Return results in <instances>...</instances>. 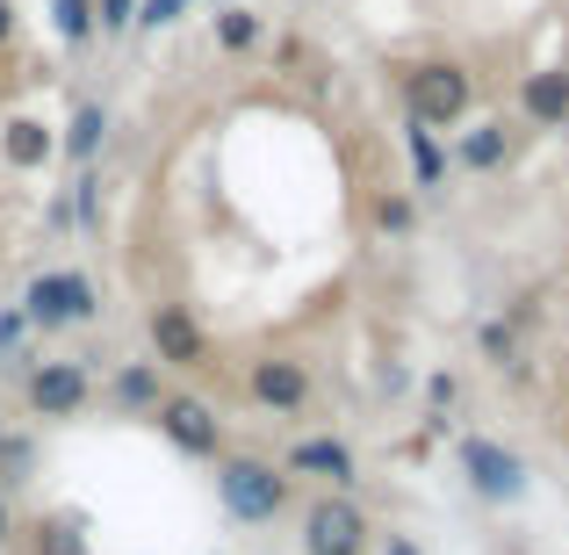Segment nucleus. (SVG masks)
Segmentation results:
<instances>
[{"label":"nucleus","mask_w":569,"mask_h":555,"mask_svg":"<svg viewBox=\"0 0 569 555\" xmlns=\"http://www.w3.org/2000/svg\"><path fill=\"white\" fill-rule=\"evenodd\" d=\"M130 22H138V0H94V37H130Z\"/></svg>","instance_id":"nucleus-24"},{"label":"nucleus","mask_w":569,"mask_h":555,"mask_svg":"<svg viewBox=\"0 0 569 555\" xmlns=\"http://www.w3.org/2000/svg\"><path fill=\"white\" fill-rule=\"evenodd\" d=\"M109 109L101 101H80V109L66 116V130H58V159H66L72 174H87V167H101V152H109Z\"/></svg>","instance_id":"nucleus-17"},{"label":"nucleus","mask_w":569,"mask_h":555,"mask_svg":"<svg viewBox=\"0 0 569 555\" xmlns=\"http://www.w3.org/2000/svg\"><path fill=\"white\" fill-rule=\"evenodd\" d=\"M476 354H483V368H490V375H512V383H527V333H519L505 310L476 325Z\"/></svg>","instance_id":"nucleus-18"},{"label":"nucleus","mask_w":569,"mask_h":555,"mask_svg":"<svg viewBox=\"0 0 569 555\" xmlns=\"http://www.w3.org/2000/svg\"><path fill=\"white\" fill-rule=\"evenodd\" d=\"M455 476L469 484L476 505H498V513H512V505L533 498V462L519 455L512 440H498V433H461L455 440Z\"/></svg>","instance_id":"nucleus-4"},{"label":"nucleus","mask_w":569,"mask_h":555,"mask_svg":"<svg viewBox=\"0 0 569 555\" xmlns=\"http://www.w3.org/2000/svg\"><path fill=\"white\" fill-rule=\"evenodd\" d=\"M447 159H455V174H476V181L505 174L512 167V123L505 116H469L455 130V145H447Z\"/></svg>","instance_id":"nucleus-12"},{"label":"nucleus","mask_w":569,"mask_h":555,"mask_svg":"<svg viewBox=\"0 0 569 555\" xmlns=\"http://www.w3.org/2000/svg\"><path fill=\"white\" fill-rule=\"evenodd\" d=\"M403 167H411V195H447V181H455L447 138L426 130V123H411V116H403Z\"/></svg>","instance_id":"nucleus-16"},{"label":"nucleus","mask_w":569,"mask_h":555,"mask_svg":"<svg viewBox=\"0 0 569 555\" xmlns=\"http://www.w3.org/2000/svg\"><path fill=\"white\" fill-rule=\"evenodd\" d=\"M144 354H152L167 375H209V368H217V339H209V325L194 318L188 304H173V296H159V304L144 310Z\"/></svg>","instance_id":"nucleus-9"},{"label":"nucleus","mask_w":569,"mask_h":555,"mask_svg":"<svg viewBox=\"0 0 569 555\" xmlns=\"http://www.w3.org/2000/svg\"><path fill=\"white\" fill-rule=\"evenodd\" d=\"M267 555H274V548H267Z\"/></svg>","instance_id":"nucleus-31"},{"label":"nucleus","mask_w":569,"mask_h":555,"mask_svg":"<svg viewBox=\"0 0 569 555\" xmlns=\"http://www.w3.org/2000/svg\"><path fill=\"white\" fill-rule=\"evenodd\" d=\"M58 159V130L43 116H8L0 123V167L8 174H43Z\"/></svg>","instance_id":"nucleus-15"},{"label":"nucleus","mask_w":569,"mask_h":555,"mask_svg":"<svg viewBox=\"0 0 569 555\" xmlns=\"http://www.w3.org/2000/svg\"><path fill=\"white\" fill-rule=\"evenodd\" d=\"M397 87H403V116L440 130V138L476 116V72L461 58H411V66H397Z\"/></svg>","instance_id":"nucleus-3"},{"label":"nucleus","mask_w":569,"mask_h":555,"mask_svg":"<svg viewBox=\"0 0 569 555\" xmlns=\"http://www.w3.org/2000/svg\"><path fill=\"white\" fill-rule=\"evenodd\" d=\"M22 542V513H14V490L0 484V548H14Z\"/></svg>","instance_id":"nucleus-28"},{"label":"nucleus","mask_w":569,"mask_h":555,"mask_svg":"<svg viewBox=\"0 0 569 555\" xmlns=\"http://www.w3.org/2000/svg\"><path fill=\"white\" fill-rule=\"evenodd\" d=\"M209 484H217V513L231 519V527H281V519H296V505H303V490L281 476L274 455H246V447H223L217 462H209Z\"/></svg>","instance_id":"nucleus-1"},{"label":"nucleus","mask_w":569,"mask_h":555,"mask_svg":"<svg viewBox=\"0 0 569 555\" xmlns=\"http://www.w3.org/2000/svg\"><path fill=\"white\" fill-rule=\"evenodd\" d=\"M194 8V0H138V22L130 29H144V37H159V29H173L181 14Z\"/></svg>","instance_id":"nucleus-25"},{"label":"nucleus","mask_w":569,"mask_h":555,"mask_svg":"<svg viewBox=\"0 0 569 555\" xmlns=\"http://www.w3.org/2000/svg\"><path fill=\"white\" fill-rule=\"evenodd\" d=\"M281 476H289L296 490H347V498H361V447L347 440V433H296L289 447H281Z\"/></svg>","instance_id":"nucleus-10"},{"label":"nucleus","mask_w":569,"mask_h":555,"mask_svg":"<svg viewBox=\"0 0 569 555\" xmlns=\"http://www.w3.org/2000/svg\"><path fill=\"white\" fill-rule=\"evenodd\" d=\"M8 440H14V426H8V404H0V455H8Z\"/></svg>","instance_id":"nucleus-30"},{"label":"nucleus","mask_w":569,"mask_h":555,"mask_svg":"<svg viewBox=\"0 0 569 555\" xmlns=\"http://www.w3.org/2000/svg\"><path fill=\"white\" fill-rule=\"evenodd\" d=\"M14 389H22V412L37 426H80L94 412V368L80 354H37Z\"/></svg>","instance_id":"nucleus-5"},{"label":"nucleus","mask_w":569,"mask_h":555,"mask_svg":"<svg viewBox=\"0 0 569 555\" xmlns=\"http://www.w3.org/2000/svg\"><path fill=\"white\" fill-rule=\"evenodd\" d=\"M519 123L533 130H569V66H533L527 80H519Z\"/></svg>","instance_id":"nucleus-13"},{"label":"nucleus","mask_w":569,"mask_h":555,"mask_svg":"<svg viewBox=\"0 0 569 555\" xmlns=\"http://www.w3.org/2000/svg\"><path fill=\"white\" fill-rule=\"evenodd\" d=\"M296 548L303 555H368L376 548V519L347 490H310L296 505Z\"/></svg>","instance_id":"nucleus-6"},{"label":"nucleus","mask_w":569,"mask_h":555,"mask_svg":"<svg viewBox=\"0 0 569 555\" xmlns=\"http://www.w3.org/2000/svg\"><path fill=\"white\" fill-rule=\"evenodd\" d=\"M22 548L29 555H94V519L80 505H51L22 527Z\"/></svg>","instance_id":"nucleus-14"},{"label":"nucleus","mask_w":569,"mask_h":555,"mask_svg":"<svg viewBox=\"0 0 569 555\" xmlns=\"http://www.w3.org/2000/svg\"><path fill=\"white\" fill-rule=\"evenodd\" d=\"M368 555H426V542H418L411 527H376V548Z\"/></svg>","instance_id":"nucleus-27"},{"label":"nucleus","mask_w":569,"mask_h":555,"mask_svg":"<svg viewBox=\"0 0 569 555\" xmlns=\"http://www.w3.org/2000/svg\"><path fill=\"white\" fill-rule=\"evenodd\" d=\"M461 397H469V389H461L455 368H432L426 383H418V404H426V433H432V440H447V433H455Z\"/></svg>","instance_id":"nucleus-20"},{"label":"nucleus","mask_w":569,"mask_h":555,"mask_svg":"<svg viewBox=\"0 0 569 555\" xmlns=\"http://www.w3.org/2000/svg\"><path fill=\"white\" fill-rule=\"evenodd\" d=\"M209 43H217L223 58H252L267 43V22H260V8H246V0H223L217 14H209Z\"/></svg>","instance_id":"nucleus-19"},{"label":"nucleus","mask_w":569,"mask_h":555,"mask_svg":"<svg viewBox=\"0 0 569 555\" xmlns=\"http://www.w3.org/2000/svg\"><path fill=\"white\" fill-rule=\"evenodd\" d=\"M22 325L29 339H58V333H87V325H101V281L87 275V267H37V275L22 281Z\"/></svg>","instance_id":"nucleus-2"},{"label":"nucleus","mask_w":569,"mask_h":555,"mask_svg":"<svg viewBox=\"0 0 569 555\" xmlns=\"http://www.w3.org/2000/svg\"><path fill=\"white\" fill-rule=\"evenodd\" d=\"M144 426H159V440L181 462H217L223 447H231V426H223L217 397H202V389H188V383H167V397H159V412L144 418Z\"/></svg>","instance_id":"nucleus-7"},{"label":"nucleus","mask_w":569,"mask_h":555,"mask_svg":"<svg viewBox=\"0 0 569 555\" xmlns=\"http://www.w3.org/2000/svg\"><path fill=\"white\" fill-rule=\"evenodd\" d=\"M51 8V37L66 43V51H87L94 43V0H43Z\"/></svg>","instance_id":"nucleus-21"},{"label":"nucleus","mask_w":569,"mask_h":555,"mask_svg":"<svg viewBox=\"0 0 569 555\" xmlns=\"http://www.w3.org/2000/svg\"><path fill=\"white\" fill-rule=\"evenodd\" d=\"M14 37V0H0V43Z\"/></svg>","instance_id":"nucleus-29"},{"label":"nucleus","mask_w":569,"mask_h":555,"mask_svg":"<svg viewBox=\"0 0 569 555\" xmlns=\"http://www.w3.org/2000/svg\"><path fill=\"white\" fill-rule=\"evenodd\" d=\"M94 397L109 404V418H152L159 412V397H167V368L152 361V354H130V361H116L109 375L94 383Z\"/></svg>","instance_id":"nucleus-11"},{"label":"nucleus","mask_w":569,"mask_h":555,"mask_svg":"<svg viewBox=\"0 0 569 555\" xmlns=\"http://www.w3.org/2000/svg\"><path fill=\"white\" fill-rule=\"evenodd\" d=\"M22 347H29V325H22V310L8 304V310H0V368H8Z\"/></svg>","instance_id":"nucleus-26"},{"label":"nucleus","mask_w":569,"mask_h":555,"mask_svg":"<svg viewBox=\"0 0 569 555\" xmlns=\"http://www.w3.org/2000/svg\"><path fill=\"white\" fill-rule=\"evenodd\" d=\"M238 383H246V404L260 418H303L310 404H318V375H310V361H303V354H289V347L252 354Z\"/></svg>","instance_id":"nucleus-8"},{"label":"nucleus","mask_w":569,"mask_h":555,"mask_svg":"<svg viewBox=\"0 0 569 555\" xmlns=\"http://www.w3.org/2000/svg\"><path fill=\"white\" fill-rule=\"evenodd\" d=\"M66 202H72V231H87V238H94V231H101V167L72 174Z\"/></svg>","instance_id":"nucleus-23"},{"label":"nucleus","mask_w":569,"mask_h":555,"mask_svg":"<svg viewBox=\"0 0 569 555\" xmlns=\"http://www.w3.org/2000/svg\"><path fill=\"white\" fill-rule=\"evenodd\" d=\"M376 231L382 238H411L418 231V195L411 188H382L376 195Z\"/></svg>","instance_id":"nucleus-22"}]
</instances>
